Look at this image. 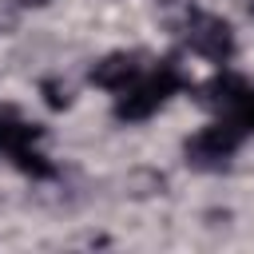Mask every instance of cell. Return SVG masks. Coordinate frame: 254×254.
<instances>
[{"instance_id": "4", "label": "cell", "mask_w": 254, "mask_h": 254, "mask_svg": "<svg viewBox=\"0 0 254 254\" xmlns=\"http://www.w3.org/2000/svg\"><path fill=\"white\" fill-rule=\"evenodd\" d=\"M36 139H40V127H36V123H28V119H20V111H16V107L0 103V151L20 155V151H28Z\"/></svg>"}, {"instance_id": "3", "label": "cell", "mask_w": 254, "mask_h": 254, "mask_svg": "<svg viewBox=\"0 0 254 254\" xmlns=\"http://www.w3.org/2000/svg\"><path fill=\"white\" fill-rule=\"evenodd\" d=\"M238 139H242V131H238L230 119H222V123H214V127H202V131L187 143V159L198 163V167H218V163H226V159L234 155Z\"/></svg>"}, {"instance_id": "5", "label": "cell", "mask_w": 254, "mask_h": 254, "mask_svg": "<svg viewBox=\"0 0 254 254\" xmlns=\"http://www.w3.org/2000/svg\"><path fill=\"white\" fill-rule=\"evenodd\" d=\"M135 71H139L135 56L111 52V56H103V60L91 67V83H95V87H107V91H123V87L135 79Z\"/></svg>"}, {"instance_id": "9", "label": "cell", "mask_w": 254, "mask_h": 254, "mask_svg": "<svg viewBox=\"0 0 254 254\" xmlns=\"http://www.w3.org/2000/svg\"><path fill=\"white\" fill-rule=\"evenodd\" d=\"M20 4H48V0H20Z\"/></svg>"}, {"instance_id": "10", "label": "cell", "mask_w": 254, "mask_h": 254, "mask_svg": "<svg viewBox=\"0 0 254 254\" xmlns=\"http://www.w3.org/2000/svg\"><path fill=\"white\" fill-rule=\"evenodd\" d=\"M246 8H250V12H254V0H246Z\"/></svg>"}, {"instance_id": "7", "label": "cell", "mask_w": 254, "mask_h": 254, "mask_svg": "<svg viewBox=\"0 0 254 254\" xmlns=\"http://www.w3.org/2000/svg\"><path fill=\"white\" fill-rule=\"evenodd\" d=\"M230 123L246 135V131H254V87H246L234 103H230Z\"/></svg>"}, {"instance_id": "6", "label": "cell", "mask_w": 254, "mask_h": 254, "mask_svg": "<svg viewBox=\"0 0 254 254\" xmlns=\"http://www.w3.org/2000/svg\"><path fill=\"white\" fill-rule=\"evenodd\" d=\"M242 91H246V83L226 71V75H214V79L202 87V103H210V107H230Z\"/></svg>"}, {"instance_id": "2", "label": "cell", "mask_w": 254, "mask_h": 254, "mask_svg": "<svg viewBox=\"0 0 254 254\" xmlns=\"http://www.w3.org/2000/svg\"><path fill=\"white\" fill-rule=\"evenodd\" d=\"M187 44H190L198 56L222 64V60H230V52H234V32H230V24H226L222 16L190 12V20H187Z\"/></svg>"}, {"instance_id": "8", "label": "cell", "mask_w": 254, "mask_h": 254, "mask_svg": "<svg viewBox=\"0 0 254 254\" xmlns=\"http://www.w3.org/2000/svg\"><path fill=\"white\" fill-rule=\"evenodd\" d=\"M44 99H48V107L60 111V107H67V87H60L56 79H48V83H44Z\"/></svg>"}, {"instance_id": "1", "label": "cell", "mask_w": 254, "mask_h": 254, "mask_svg": "<svg viewBox=\"0 0 254 254\" xmlns=\"http://www.w3.org/2000/svg\"><path fill=\"white\" fill-rule=\"evenodd\" d=\"M183 87V75L175 71V64H163L151 79H143V83H135V87H123L127 95L115 103V115L119 119H147V115H155L163 103H167V95H175Z\"/></svg>"}]
</instances>
